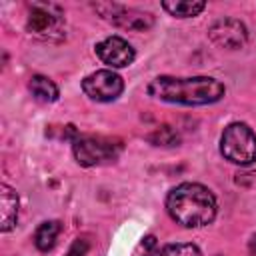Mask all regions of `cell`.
<instances>
[{
    "instance_id": "obj_1",
    "label": "cell",
    "mask_w": 256,
    "mask_h": 256,
    "mask_svg": "<svg viewBox=\"0 0 256 256\" xmlns=\"http://www.w3.org/2000/svg\"><path fill=\"white\" fill-rule=\"evenodd\" d=\"M226 88L220 80L210 76L194 78H176V76H158L148 84V94L156 100L184 106H204L218 102L224 96Z\"/></svg>"
},
{
    "instance_id": "obj_2",
    "label": "cell",
    "mask_w": 256,
    "mask_h": 256,
    "mask_svg": "<svg viewBox=\"0 0 256 256\" xmlns=\"http://www.w3.org/2000/svg\"><path fill=\"white\" fill-rule=\"evenodd\" d=\"M166 210L176 224L198 228L214 220L216 198L206 186L198 182H182L170 190L166 198Z\"/></svg>"
},
{
    "instance_id": "obj_3",
    "label": "cell",
    "mask_w": 256,
    "mask_h": 256,
    "mask_svg": "<svg viewBox=\"0 0 256 256\" xmlns=\"http://www.w3.org/2000/svg\"><path fill=\"white\" fill-rule=\"evenodd\" d=\"M26 28L40 40L60 42L64 38V10L54 2H32L28 6Z\"/></svg>"
},
{
    "instance_id": "obj_4",
    "label": "cell",
    "mask_w": 256,
    "mask_h": 256,
    "mask_svg": "<svg viewBox=\"0 0 256 256\" xmlns=\"http://www.w3.org/2000/svg\"><path fill=\"white\" fill-rule=\"evenodd\" d=\"M220 152L228 162L248 166L256 160V134L248 124L232 122L222 132Z\"/></svg>"
},
{
    "instance_id": "obj_5",
    "label": "cell",
    "mask_w": 256,
    "mask_h": 256,
    "mask_svg": "<svg viewBox=\"0 0 256 256\" xmlns=\"http://www.w3.org/2000/svg\"><path fill=\"white\" fill-rule=\"evenodd\" d=\"M122 144L104 136H84L74 142V156L80 166H100L118 158Z\"/></svg>"
},
{
    "instance_id": "obj_6",
    "label": "cell",
    "mask_w": 256,
    "mask_h": 256,
    "mask_svg": "<svg viewBox=\"0 0 256 256\" xmlns=\"http://www.w3.org/2000/svg\"><path fill=\"white\" fill-rule=\"evenodd\" d=\"M104 20L112 22L118 28L124 30H132V32H144L148 28H152L154 24V16L150 12H142L136 8H126L122 4H96L94 6Z\"/></svg>"
},
{
    "instance_id": "obj_7",
    "label": "cell",
    "mask_w": 256,
    "mask_h": 256,
    "mask_svg": "<svg viewBox=\"0 0 256 256\" xmlns=\"http://www.w3.org/2000/svg\"><path fill=\"white\" fill-rule=\"evenodd\" d=\"M82 90L90 100L112 102L122 94L124 82L114 70H96L82 80Z\"/></svg>"
},
{
    "instance_id": "obj_8",
    "label": "cell",
    "mask_w": 256,
    "mask_h": 256,
    "mask_svg": "<svg viewBox=\"0 0 256 256\" xmlns=\"http://www.w3.org/2000/svg\"><path fill=\"white\" fill-rule=\"evenodd\" d=\"M208 38L226 50H238L248 42V30L238 18H220L208 28Z\"/></svg>"
},
{
    "instance_id": "obj_9",
    "label": "cell",
    "mask_w": 256,
    "mask_h": 256,
    "mask_svg": "<svg viewBox=\"0 0 256 256\" xmlns=\"http://www.w3.org/2000/svg\"><path fill=\"white\" fill-rule=\"evenodd\" d=\"M96 56L110 68H124L134 62L136 52L134 48L120 36H108L96 44Z\"/></svg>"
},
{
    "instance_id": "obj_10",
    "label": "cell",
    "mask_w": 256,
    "mask_h": 256,
    "mask_svg": "<svg viewBox=\"0 0 256 256\" xmlns=\"http://www.w3.org/2000/svg\"><path fill=\"white\" fill-rule=\"evenodd\" d=\"M0 204H2V224H0V228H2V232H8V230L14 228L16 218H18V196L8 184L0 186Z\"/></svg>"
},
{
    "instance_id": "obj_11",
    "label": "cell",
    "mask_w": 256,
    "mask_h": 256,
    "mask_svg": "<svg viewBox=\"0 0 256 256\" xmlns=\"http://www.w3.org/2000/svg\"><path fill=\"white\" fill-rule=\"evenodd\" d=\"M162 8L174 18H192V16H198L206 8V2H202V0H166V2H162Z\"/></svg>"
},
{
    "instance_id": "obj_12",
    "label": "cell",
    "mask_w": 256,
    "mask_h": 256,
    "mask_svg": "<svg viewBox=\"0 0 256 256\" xmlns=\"http://www.w3.org/2000/svg\"><path fill=\"white\" fill-rule=\"evenodd\" d=\"M62 226L58 220H48V222H42L36 232H34V246L40 250V252H48L54 248L56 244V238L60 234Z\"/></svg>"
},
{
    "instance_id": "obj_13",
    "label": "cell",
    "mask_w": 256,
    "mask_h": 256,
    "mask_svg": "<svg viewBox=\"0 0 256 256\" xmlns=\"http://www.w3.org/2000/svg\"><path fill=\"white\" fill-rule=\"evenodd\" d=\"M30 92H32V96L38 100V102H56L58 100V88H56V84L50 80V78H46V76H42V74H36V76H32L30 78Z\"/></svg>"
},
{
    "instance_id": "obj_14",
    "label": "cell",
    "mask_w": 256,
    "mask_h": 256,
    "mask_svg": "<svg viewBox=\"0 0 256 256\" xmlns=\"http://www.w3.org/2000/svg\"><path fill=\"white\" fill-rule=\"evenodd\" d=\"M144 256H200V250H198V246H194L190 242H176V244L160 246Z\"/></svg>"
},
{
    "instance_id": "obj_15",
    "label": "cell",
    "mask_w": 256,
    "mask_h": 256,
    "mask_svg": "<svg viewBox=\"0 0 256 256\" xmlns=\"http://www.w3.org/2000/svg\"><path fill=\"white\" fill-rule=\"evenodd\" d=\"M148 142H152L154 146H176L180 142V136L178 132L172 128V126H158L154 132H150L148 136Z\"/></svg>"
},
{
    "instance_id": "obj_16",
    "label": "cell",
    "mask_w": 256,
    "mask_h": 256,
    "mask_svg": "<svg viewBox=\"0 0 256 256\" xmlns=\"http://www.w3.org/2000/svg\"><path fill=\"white\" fill-rule=\"evenodd\" d=\"M88 248H90V244H88L86 238H76L66 256H84V254L88 252Z\"/></svg>"
},
{
    "instance_id": "obj_17",
    "label": "cell",
    "mask_w": 256,
    "mask_h": 256,
    "mask_svg": "<svg viewBox=\"0 0 256 256\" xmlns=\"http://www.w3.org/2000/svg\"><path fill=\"white\" fill-rule=\"evenodd\" d=\"M248 252H250V256H256V234L250 238V244H248Z\"/></svg>"
}]
</instances>
